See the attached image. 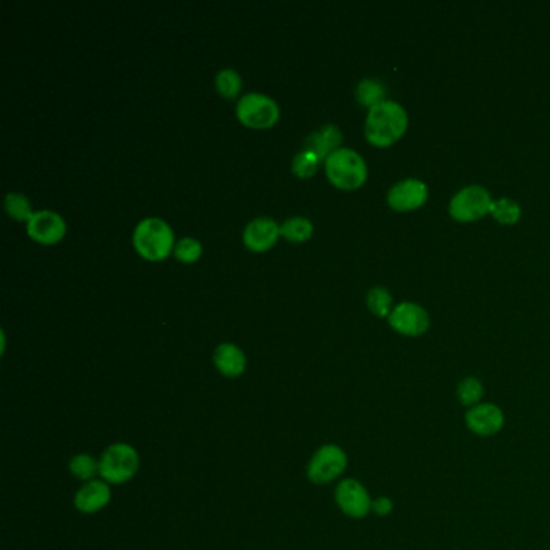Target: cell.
Segmentation results:
<instances>
[{"instance_id":"cell-1","label":"cell","mask_w":550,"mask_h":550,"mask_svg":"<svg viewBox=\"0 0 550 550\" xmlns=\"http://www.w3.org/2000/svg\"><path fill=\"white\" fill-rule=\"evenodd\" d=\"M407 125L408 116L404 107L384 100L370 108L365 123V136L374 146H391L404 134Z\"/></svg>"},{"instance_id":"cell-2","label":"cell","mask_w":550,"mask_h":550,"mask_svg":"<svg viewBox=\"0 0 550 550\" xmlns=\"http://www.w3.org/2000/svg\"><path fill=\"white\" fill-rule=\"evenodd\" d=\"M133 243L139 255L152 262H159L167 259L171 249L175 247V236L165 219L147 217L141 219L134 228Z\"/></svg>"},{"instance_id":"cell-3","label":"cell","mask_w":550,"mask_h":550,"mask_svg":"<svg viewBox=\"0 0 550 550\" xmlns=\"http://www.w3.org/2000/svg\"><path fill=\"white\" fill-rule=\"evenodd\" d=\"M139 467L138 451L126 443H115L99 459V477L108 485H125L138 475Z\"/></svg>"},{"instance_id":"cell-4","label":"cell","mask_w":550,"mask_h":550,"mask_svg":"<svg viewBox=\"0 0 550 550\" xmlns=\"http://www.w3.org/2000/svg\"><path fill=\"white\" fill-rule=\"evenodd\" d=\"M326 175L331 181L342 189H356L362 186L366 179V163L360 154L348 147H339L332 150L324 160Z\"/></svg>"},{"instance_id":"cell-5","label":"cell","mask_w":550,"mask_h":550,"mask_svg":"<svg viewBox=\"0 0 550 550\" xmlns=\"http://www.w3.org/2000/svg\"><path fill=\"white\" fill-rule=\"evenodd\" d=\"M348 457L338 444H324L316 449L307 465V477L316 486L330 485L344 475Z\"/></svg>"},{"instance_id":"cell-6","label":"cell","mask_w":550,"mask_h":550,"mask_svg":"<svg viewBox=\"0 0 550 550\" xmlns=\"http://www.w3.org/2000/svg\"><path fill=\"white\" fill-rule=\"evenodd\" d=\"M236 115L241 122L255 130H263L275 125L279 118V107L275 99L262 92H247L236 104Z\"/></svg>"},{"instance_id":"cell-7","label":"cell","mask_w":550,"mask_h":550,"mask_svg":"<svg viewBox=\"0 0 550 550\" xmlns=\"http://www.w3.org/2000/svg\"><path fill=\"white\" fill-rule=\"evenodd\" d=\"M334 501L346 517L362 520L372 513L373 497L356 477H346L338 483Z\"/></svg>"},{"instance_id":"cell-8","label":"cell","mask_w":550,"mask_h":550,"mask_svg":"<svg viewBox=\"0 0 550 550\" xmlns=\"http://www.w3.org/2000/svg\"><path fill=\"white\" fill-rule=\"evenodd\" d=\"M465 426L473 436H497L505 426V413L497 404L481 402L465 412Z\"/></svg>"},{"instance_id":"cell-9","label":"cell","mask_w":550,"mask_h":550,"mask_svg":"<svg viewBox=\"0 0 550 550\" xmlns=\"http://www.w3.org/2000/svg\"><path fill=\"white\" fill-rule=\"evenodd\" d=\"M491 195L483 186H468L453 195L451 215L459 221L481 219L491 211Z\"/></svg>"},{"instance_id":"cell-10","label":"cell","mask_w":550,"mask_h":550,"mask_svg":"<svg viewBox=\"0 0 550 550\" xmlns=\"http://www.w3.org/2000/svg\"><path fill=\"white\" fill-rule=\"evenodd\" d=\"M26 231L38 243L56 244L65 236L66 223L57 211L44 209L34 211L26 221Z\"/></svg>"},{"instance_id":"cell-11","label":"cell","mask_w":550,"mask_h":550,"mask_svg":"<svg viewBox=\"0 0 550 550\" xmlns=\"http://www.w3.org/2000/svg\"><path fill=\"white\" fill-rule=\"evenodd\" d=\"M389 324L405 336H421L423 332L428 331L429 316L420 305L405 302L391 312Z\"/></svg>"},{"instance_id":"cell-12","label":"cell","mask_w":550,"mask_h":550,"mask_svg":"<svg viewBox=\"0 0 550 550\" xmlns=\"http://www.w3.org/2000/svg\"><path fill=\"white\" fill-rule=\"evenodd\" d=\"M112 501V489L104 479H90L74 494V509L84 515L98 513Z\"/></svg>"},{"instance_id":"cell-13","label":"cell","mask_w":550,"mask_h":550,"mask_svg":"<svg viewBox=\"0 0 550 550\" xmlns=\"http://www.w3.org/2000/svg\"><path fill=\"white\" fill-rule=\"evenodd\" d=\"M279 235L281 225H278L276 219L271 217H257L244 228L243 241L252 251L263 252L276 243Z\"/></svg>"},{"instance_id":"cell-14","label":"cell","mask_w":550,"mask_h":550,"mask_svg":"<svg viewBox=\"0 0 550 550\" xmlns=\"http://www.w3.org/2000/svg\"><path fill=\"white\" fill-rule=\"evenodd\" d=\"M428 197V189L418 179H405L389 191V205L394 211H413Z\"/></svg>"},{"instance_id":"cell-15","label":"cell","mask_w":550,"mask_h":550,"mask_svg":"<svg viewBox=\"0 0 550 550\" xmlns=\"http://www.w3.org/2000/svg\"><path fill=\"white\" fill-rule=\"evenodd\" d=\"M215 366L223 376L237 378L245 372L247 358L241 348H237L233 342H223L213 352Z\"/></svg>"},{"instance_id":"cell-16","label":"cell","mask_w":550,"mask_h":550,"mask_svg":"<svg viewBox=\"0 0 550 550\" xmlns=\"http://www.w3.org/2000/svg\"><path fill=\"white\" fill-rule=\"evenodd\" d=\"M342 141L339 128L336 125H324L320 130L312 133L307 136L304 142V149L310 150L320 159L326 160V157L331 154L332 150L339 149V142Z\"/></svg>"},{"instance_id":"cell-17","label":"cell","mask_w":550,"mask_h":550,"mask_svg":"<svg viewBox=\"0 0 550 550\" xmlns=\"http://www.w3.org/2000/svg\"><path fill=\"white\" fill-rule=\"evenodd\" d=\"M485 386L477 376H467L459 382L457 386V400L461 407H465L467 410L475 407V405L485 402Z\"/></svg>"},{"instance_id":"cell-18","label":"cell","mask_w":550,"mask_h":550,"mask_svg":"<svg viewBox=\"0 0 550 550\" xmlns=\"http://www.w3.org/2000/svg\"><path fill=\"white\" fill-rule=\"evenodd\" d=\"M68 469L76 479L88 483L99 477V460L90 453H76L68 463Z\"/></svg>"},{"instance_id":"cell-19","label":"cell","mask_w":550,"mask_h":550,"mask_svg":"<svg viewBox=\"0 0 550 550\" xmlns=\"http://www.w3.org/2000/svg\"><path fill=\"white\" fill-rule=\"evenodd\" d=\"M312 233H314L312 221L305 217H299V215L284 219V223L281 225V235L292 243H302V241L308 239Z\"/></svg>"},{"instance_id":"cell-20","label":"cell","mask_w":550,"mask_h":550,"mask_svg":"<svg viewBox=\"0 0 550 550\" xmlns=\"http://www.w3.org/2000/svg\"><path fill=\"white\" fill-rule=\"evenodd\" d=\"M384 96H386V90L376 80L365 78L357 86V99L362 106L370 107V108L378 106L381 102H384Z\"/></svg>"},{"instance_id":"cell-21","label":"cell","mask_w":550,"mask_h":550,"mask_svg":"<svg viewBox=\"0 0 550 550\" xmlns=\"http://www.w3.org/2000/svg\"><path fill=\"white\" fill-rule=\"evenodd\" d=\"M215 86L223 98H236L243 90V78L233 68H223L215 76Z\"/></svg>"},{"instance_id":"cell-22","label":"cell","mask_w":550,"mask_h":550,"mask_svg":"<svg viewBox=\"0 0 550 550\" xmlns=\"http://www.w3.org/2000/svg\"><path fill=\"white\" fill-rule=\"evenodd\" d=\"M5 211L12 219L18 221H28L34 213L30 199L23 193H9L5 195Z\"/></svg>"},{"instance_id":"cell-23","label":"cell","mask_w":550,"mask_h":550,"mask_svg":"<svg viewBox=\"0 0 550 550\" xmlns=\"http://www.w3.org/2000/svg\"><path fill=\"white\" fill-rule=\"evenodd\" d=\"M320 162L322 160L314 152L302 149L299 154L294 155V159H292V171L300 178H308L315 173Z\"/></svg>"},{"instance_id":"cell-24","label":"cell","mask_w":550,"mask_h":550,"mask_svg":"<svg viewBox=\"0 0 550 550\" xmlns=\"http://www.w3.org/2000/svg\"><path fill=\"white\" fill-rule=\"evenodd\" d=\"M173 251H175L176 259L191 263L202 255V244L199 239L186 236V237H181L178 243L175 244Z\"/></svg>"},{"instance_id":"cell-25","label":"cell","mask_w":550,"mask_h":550,"mask_svg":"<svg viewBox=\"0 0 550 550\" xmlns=\"http://www.w3.org/2000/svg\"><path fill=\"white\" fill-rule=\"evenodd\" d=\"M368 307L372 310L374 315L389 316L391 315V305H392V297L384 288H373L372 291L366 296Z\"/></svg>"},{"instance_id":"cell-26","label":"cell","mask_w":550,"mask_h":550,"mask_svg":"<svg viewBox=\"0 0 550 550\" xmlns=\"http://www.w3.org/2000/svg\"><path fill=\"white\" fill-rule=\"evenodd\" d=\"M491 213H493L494 219H499L501 223L513 225L520 219V207L515 201L501 199L497 202L491 203Z\"/></svg>"},{"instance_id":"cell-27","label":"cell","mask_w":550,"mask_h":550,"mask_svg":"<svg viewBox=\"0 0 550 550\" xmlns=\"http://www.w3.org/2000/svg\"><path fill=\"white\" fill-rule=\"evenodd\" d=\"M394 511V501L388 495H381L373 499L372 513L376 517L386 518Z\"/></svg>"}]
</instances>
